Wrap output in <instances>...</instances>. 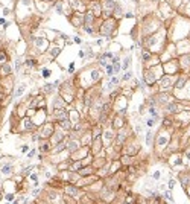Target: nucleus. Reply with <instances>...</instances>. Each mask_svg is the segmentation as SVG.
Returning <instances> with one entry per match:
<instances>
[{
	"label": "nucleus",
	"instance_id": "1",
	"mask_svg": "<svg viewBox=\"0 0 190 204\" xmlns=\"http://www.w3.org/2000/svg\"><path fill=\"white\" fill-rule=\"evenodd\" d=\"M35 126L34 122H32V119L31 117H23V119H20V122L17 125V133L18 134H26V133H34L35 131Z\"/></svg>",
	"mask_w": 190,
	"mask_h": 204
},
{
	"label": "nucleus",
	"instance_id": "2",
	"mask_svg": "<svg viewBox=\"0 0 190 204\" xmlns=\"http://www.w3.org/2000/svg\"><path fill=\"white\" fill-rule=\"evenodd\" d=\"M15 85V79H14V75H9V76H3L0 78V87L3 89V91L6 93V96H12V90Z\"/></svg>",
	"mask_w": 190,
	"mask_h": 204
},
{
	"label": "nucleus",
	"instance_id": "3",
	"mask_svg": "<svg viewBox=\"0 0 190 204\" xmlns=\"http://www.w3.org/2000/svg\"><path fill=\"white\" fill-rule=\"evenodd\" d=\"M55 125L53 124H44L41 126H38V131L37 134L40 136V140H49L52 137V134L55 133Z\"/></svg>",
	"mask_w": 190,
	"mask_h": 204
},
{
	"label": "nucleus",
	"instance_id": "4",
	"mask_svg": "<svg viewBox=\"0 0 190 204\" xmlns=\"http://www.w3.org/2000/svg\"><path fill=\"white\" fill-rule=\"evenodd\" d=\"M116 6H117V3L114 2V0H104V5H102V14H104L105 18L111 17L112 14H114V11H116Z\"/></svg>",
	"mask_w": 190,
	"mask_h": 204
},
{
	"label": "nucleus",
	"instance_id": "5",
	"mask_svg": "<svg viewBox=\"0 0 190 204\" xmlns=\"http://www.w3.org/2000/svg\"><path fill=\"white\" fill-rule=\"evenodd\" d=\"M0 174L5 178H9L14 174V163L12 161H5L0 165Z\"/></svg>",
	"mask_w": 190,
	"mask_h": 204
},
{
	"label": "nucleus",
	"instance_id": "6",
	"mask_svg": "<svg viewBox=\"0 0 190 204\" xmlns=\"http://www.w3.org/2000/svg\"><path fill=\"white\" fill-rule=\"evenodd\" d=\"M64 192H66V195L69 196H79L81 195V189L78 186H75L73 183H66L64 184Z\"/></svg>",
	"mask_w": 190,
	"mask_h": 204
},
{
	"label": "nucleus",
	"instance_id": "7",
	"mask_svg": "<svg viewBox=\"0 0 190 204\" xmlns=\"http://www.w3.org/2000/svg\"><path fill=\"white\" fill-rule=\"evenodd\" d=\"M114 26H116V20H112V18L111 20H106V25L100 27V34L105 35V37L112 35V34H114V29H112V27Z\"/></svg>",
	"mask_w": 190,
	"mask_h": 204
},
{
	"label": "nucleus",
	"instance_id": "8",
	"mask_svg": "<svg viewBox=\"0 0 190 204\" xmlns=\"http://www.w3.org/2000/svg\"><path fill=\"white\" fill-rule=\"evenodd\" d=\"M9 75H14V66H12V62L8 61V62H5V64H0V78L9 76Z\"/></svg>",
	"mask_w": 190,
	"mask_h": 204
},
{
	"label": "nucleus",
	"instance_id": "9",
	"mask_svg": "<svg viewBox=\"0 0 190 204\" xmlns=\"http://www.w3.org/2000/svg\"><path fill=\"white\" fill-rule=\"evenodd\" d=\"M53 119L56 122L64 120V119H69V113L66 111V108H53Z\"/></svg>",
	"mask_w": 190,
	"mask_h": 204
},
{
	"label": "nucleus",
	"instance_id": "10",
	"mask_svg": "<svg viewBox=\"0 0 190 204\" xmlns=\"http://www.w3.org/2000/svg\"><path fill=\"white\" fill-rule=\"evenodd\" d=\"M81 148V142L79 140H73V139H66V149L70 152H75Z\"/></svg>",
	"mask_w": 190,
	"mask_h": 204
},
{
	"label": "nucleus",
	"instance_id": "11",
	"mask_svg": "<svg viewBox=\"0 0 190 204\" xmlns=\"http://www.w3.org/2000/svg\"><path fill=\"white\" fill-rule=\"evenodd\" d=\"M34 46L38 50H44L47 47V40L43 38V37H37V38H34Z\"/></svg>",
	"mask_w": 190,
	"mask_h": 204
},
{
	"label": "nucleus",
	"instance_id": "12",
	"mask_svg": "<svg viewBox=\"0 0 190 204\" xmlns=\"http://www.w3.org/2000/svg\"><path fill=\"white\" fill-rule=\"evenodd\" d=\"M50 149H52L50 140H40V148H38V151L41 152V154H47Z\"/></svg>",
	"mask_w": 190,
	"mask_h": 204
},
{
	"label": "nucleus",
	"instance_id": "13",
	"mask_svg": "<svg viewBox=\"0 0 190 204\" xmlns=\"http://www.w3.org/2000/svg\"><path fill=\"white\" fill-rule=\"evenodd\" d=\"M56 125L60 126V130H62V131H70V130L73 128V124H72V120H70V119L60 120V122H56Z\"/></svg>",
	"mask_w": 190,
	"mask_h": 204
},
{
	"label": "nucleus",
	"instance_id": "14",
	"mask_svg": "<svg viewBox=\"0 0 190 204\" xmlns=\"http://www.w3.org/2000/svg\"><path fill=\"white\" fill-rule=\"evenodd\" d=\"M11 61V53L6 50V47L3 46L2 49H0V64H5V62Z\"/></svg>",
	"mask_w": 190,
	"mask_h": 204
},
{
	"label": "nucleus",
	"instance_id": "15",
	"mask_svg": "<svg viewBox=\"0 0 190 204\" xmlns=\"http://www.w3.org/2000/svg\"><path fill=\"white\" fill-rule=\"evenodd\" d=\"M25 91H26V84H20L17 89H15V91L12 93V96H11V99H17V98H21L23 95H25Z\"/></svg>",
	"mask_w": 190,
	"mask_h": 204
},
{
	"label": "nucleus",
	"instance_id": "16",
	"mask_svg": "<svg viewBox=\"0 0 190 204\" xmlns=\"http://www.w3.org/2000/svg\"><path fill=\"white\" fill-rule=\"evenodd\" d=\"M23 66H26L27 69H35V67L38 66V61H37V58L26 56V58H25V61H23Z\"/></svg>",
	"mask_w": 190,
	"mask_h": 204
},
{
	"label": "nucleus",
	"instance_id": "17",
	"mask_svg": "<svg viewBox=\"0 0 190 204\" xmlns=\"http://www.w3.org/2000/svg\"><path fill=\"white\" fill-rule=\"evenodd\" d=\"M66 105H67V102L64 101V98H62V96H56V98H55L53 108H66Z\"/></svg>",
	"mask_w": 190,
	"mask_h": 204
},
{
	"label": "nucleus",
	"instance_id": "18",
	"mask_svg": "<svg viewBox=\"0 0 190 204\" xmlns=\"http://www.w3.org/2000/svg\"><path fill=\"white\" fill-rule=\"evenodd\" d=\"M114 139H116V140H114V143H116L117 146H120L122 143H125V140H126V133H125V131L122 133V131H120V133L117 134Z\"/></svg>",
	"mask_w": 190,
	"mask_h": 204
},
{
	"label": "nucleus",
	"instance_id": "19",
	"mask_svg": "<svg viewBox=\"0 0 190 204\" xmlns=\"http://www.w3.org/2000/svg\"><path fill=\"white\" fill-rule=\"evenodd\" d=\"M104 139H105V143H111L112 140H114V131L105 130L104 131Z\"/></svg>",
	"mask_w": 190,
	"mask_h": 204
},
{
	"label": "nucleus",
	"instance_id": "20",
	"mask_svg": "<svg viewBox=\"0 0 190 204\" xmlns=\"http://www.w3.org/2000/svg\"><path fill=\"white\" fill-rule=\"evenodd\" d=\"M169 85H170V78H169V76H164L163 79H160V87L163 90H166Z\"/></svg>",
	"mask_w": 190,
	"mask_h": 204
},
{
	"label": "nucleus",
	"instance_id": "21",
	"mask_svg": "<svg viewBox=\"0 0 190 204\" xmlns=\"http://www.w3.org/2000/svg\"><path fill=\"white\" fill-rule=\"evenodd\" d=\"M166 110H167V111H170V113H175V111H178V110H180V107L176 105L175 102H169V104L166 105Z\"/></svg>",
	"mask_w": 190,
	"mask_h": 204
},
{
	"label": "nucleus",
	"instance_id": "22",
	"mask_svg": "<svg viewBox=\"0 0 190 204\" xmlns=\"http://www.w3.org/2000/svg\"><path fill=\"white\" fill-rule=\"evenodd\" d=\"M3 200H6V203H12V201L15 200V194H14V192H6V194L3 195Z\"/></svg>",
	"mask_w": 190,
	"mask_h": 204
},
{
	"label": "nucleus",
	"instance_id": "23",
	"mask_svg": "<svg viewBox=\"0 0 190 204\" xmlns=\"http://www.w3.org/2000/svg\"><path fill=\"white\" fill-rule=\"evenodd\" d=\"M129 64H131V56H126V58L123 60V62L120 64L122 70H128V69H129Z\"/></svg>",
	"mask_w": 190,
	"mask_h": 204
},
{
	"label": "nucleus",
	"instance_id": "24",
	"mask_svg": "<svg viewBox=\"0 0 190 204\" xmlns=\"http://www.w3.org/2000/svg\"><path fill=\"white\" fill-rule=\"evenodd\" d=\"M70 5H72V8H73V9H78V11L84 9L82 6H81V0H70Z\"/></svg>",
	"mask_w": 190,
	"mask_h": 204
},
{
	"label": "nucleus",
	"instance_id": "25",
	"mask_svg": "<svg viewBox=\"0 0 190 204\" xmlns=\"http://www.w3.org/2000/svg\"><path fill=\"white\" fill-rule=\"evenodd\" d=\"M105 70H106V75H108L110 78H111L112 75H114V67H112V64H111V62H108V64L105 66Z\"/></svg>",
	"mask_w": 190,
	"mask_h": 204
},
{
	"label": "nucleus",
	"instance_id": "26",
	"mask_svg": "<svg viewBox=\"0 0 190 204\" xmlns=\"http://www.w3.org/2000/svg\"><path fill=\"white\" fill-rule=\"evenodd\" d=\"M62 149H66V140L61 143H56V146H55V149H53V152H61Z\"/></svg>",
	"mask_w": 190,
	"mask_h": 204
},
{
	"label": "nucleus",
	"instance_id": "27",
	"mask_svg": "<svg viewBox=\"0 0 190 204\" xmlns=\"http://www.w3.org/2000/svg\"><path fill=\"white\" fill-rule=\"evenodd\" d=\"M41 76H43L44 79H49V76H50V70H49L47 67H43V69H41Z\"/></svg>",
	"mask_w": 190,
	"mask_h": 204
},
{
	"label": "nucleus",
	"instance_id": "28",
	"mask_svg": "<svg viewBox=\"0 0 190 204\" xmlns=\"http://www.w3.org/2000/svg\"><path fill=\"white\" fill-rule=\"evenodd\" d=\"M8 98H9V96H6V93H5V91H3V89L0 87V104L3 105V104H5V101H6Z\"/></svg>",
	"mask_w": 190,
	"mask_h": 204
},
{
	"label": "nucleus",
	"instance_id": "29",
	"mask_svg": "<svg viewBox=\"0 0 190 204\" xmlns=\"http://www.w3.org/2000/svg\"><path fill=\"white\" fill-rule=\"evenodd\" d=\"M52 89H53V84H44L43 85L44 93H52Z\"/></svg>",
	"mask_w": 190,
	"mask_h": 204
},
{
	"label": "nucleus",
	"instance_id": "30",
	"mask_svg": "<svg viewBox=\"0 0 190 204\" xmlns=\"http://www.w3.org/2000/svg\"><path fill=\"white\" fill-rule=\"evenodd\" d=\"M152 137H154V133H152V131H147L146 133V145H151V143H152Z\"/></svg>",
	"mask_w": 190,
	"mask_h": 204
},
{
	"label": "nucleus",
	"instance_id": "31",
	"mask_svg": "<svg viewBox=\"0 0 190 204\" xmlns=\"http://www.w3.org/2000/svg\"><path fill=\"white\" fill-rule=\"evenodd\" d=\"M131 78H132V72H129V70H126V73L122 76V81H129Z\"/></svg>",
	"mask_w": 190,
	"mask_h": 204
},
{
	"label": "nucleus",
	"instance_id": "32",
	"mask_svg": "<svg viewBox=\"0 0 190 204\" xmlns=\"http://www.w3.org/2000/svg\"><path fill=\"white\" fill-rule=\"evenodd\" d=\"M84 31H85L87 34H90V35H94V31H93V27L88 26V25H84Z\"/></svg>",
	"mask_w": 190,
	"mask_h": 204
},
{
	"label": "nucleus",
	"instance_id": "33",
	"mask_svg": "<svg viewBox=\"0 0 190 204\" xmlns=\"http://www.w3.org/2000/svg\"><path fill=\"white\" fill-rule=\"evenodd\" d=\"M26 155H27V159H34L35 155H37V149H35V148H32V149H29V152H27Z\"/></svg>",
	"mask_w": 190,
	"mask_h": 204
},
{
	"label": "nucleus",
	"instance_id": "34",
	"mask_svg": "<svg viewBox=\"0 0 190 204\" xmlns=\"http://www.w3.org/2000/svg\"><path fill=\"white\" fill-rule=\"evenodd\" d=\"M157 143H158L160 146H163V145H166V143H167V137H164V136H161V137H160V139L157 140Z\"/></svg>",
	"mask_w": 190,
	"mask_h": 204
},
{
	"label": "nucleus",
	"instance_id": "35",
	"mask_svg": "<svg viewBox=\"0 0 190 204\" xmlns=\"http://www.w3.org/2000/svg\"><path fill=\"white\" fill-rule=\"evenodd\" d=\"M27 177L31 178V180H32L34 183H38V175H37V172H31V174H29Z\"/></svg>",
	"mask_w": 190,
	"mask_h": 204
},
{
	"label": "nucleus",
	"instance_id": "36",
	"mask_svg": "<svg viewBox=\"0 0 190 204\" xmlns=\"http://www.w3.org/2000/svg\"><path fill=\"white\" fill-rule=\"evenodd\" d=\"M164 198H166L167 201H170V203H173V196H172V194H170L169 190H166V192H164Z\"/></svg>",
	"mask_w": 190,
	"mask_h": 204
},
{
	"label": "nucleus",
	"instance_id": "37",
	"mask_svg": "<svg viewBox=\"0 0 190 204\" xmlns=\"http://www.w3.org/2000/svg\"><path fill=\"white\" fill-rule=\"evenodd\" d=\"M149 58H151V53L146 52V50H143V52H141V60H143V61H147Z\"/></svg>",
	"mask_w": 190,
	"mask_h": 204
},
{
	"label": "nucleus",
	"instance_id": "38",
	"mask_svg": "<svg viewBox=\"0 0 190 204\" xmlns=\"http://www.w3.org/2000/svg\"><path fill=\"white\" fill-rule=\"evenodd\" d=\"M20 151H21V154H27V152H29V145H26V143L21 145V146H20Z\"/></svg>",
	"mask_w": 190,
	"mask_h": 204
},
{
	"label": "nucleus",
	"instance_id": "39",
	"mask_svg": "<svg viewBox=\"0 0 190 204\" xmlns=\"http://www.w3.org/2000/svg\"><path fill=\"white\" fill-rule=\"evenodd\" d=\"M58 52H60V47H55V49H52V50H47V53L52 55V58H55V56L58 55Z\"/></svg>",
	"mask_w": 190,
	"mask_h": 204
},
{
	"label": "nucleus",
	"instance_id": "40",
	"mask_svg": "<svg viewBox=\"0 0 190 204\" xmlns=\"http://www.w3.org/2000/svg\"><path fill=\"white\" fill-rule=\"evenodd\" d=\"M155 122H157V119H154V117H152V119H147V120H146V126H149V128H152Z\"/></svg>",
	"mask_w": 190,
	"mask_h": 204
},
{
	"label": "nucleus",
	"instance_id": "41",
	"mask_svg": "<svg viewBox=\"0 0 190 204\" xmlns=\"http://www.w3.org/2000/svg\"><path fill=\"white\" fill-rule=\"evenodd\" d=\"M154 203L155 204H164V201H163V198H161L160 195H157L155 198H154Z\"/></svg>",
	"mask_w": 190,
	"mask_h": 204
},
{
	"label": "nucleus",
	"instance_id": "42",
	"mask_svg": "<svg viewBox=\"0 0 190 204\" xmlns=\"http://www.w3.org/2000/svg\"><path fill=\"white\" fill-rule=\"evenodd\" d=\"M112 67H114V73H119V72H120V64H119V62H116V64H112Z\"/></svg>",
	"mask_w": 190,
	"mask_h": 204
},
{
	"label": "nucleus",
	"instance_id": "43",
	"mask_svg": "<svg viewBox=\"0 0 190 204\" xmlns=\"http://www.w3.org/2000/svg\"><path fill=\"white\" fill-rule=\"evenodd\" d=\"M184 82H186V79H184V78H181V79L176 82V89H181L182 85H184Z\"/></svg>",
	"mask_w": 190,
	"mask_h": 204
},
{
	"label": "nucleus",
	"instance_id": "44",
	"mask_svg": "<svg viewBox=\"0 0 190 204\" xmlns=\"http://www.w3.org/2000/svg\"><path fill=\"white\" fill-rule=\"evenodd\" d=\"M160 177H161V172H160V171L154 172V175H152V178H154V180H160Z\"/></svg>",
	"mask_w": 190,
	"mask_h": 204
},
{
	"label": "nucleus",
	"instance_id": "45",
	"mask_svg": "<svg viewBox=\"0 0 190 204\" xmlns=\"http://www.w3.org/2000/svg\"><path fill=\"white\" fill-rule=\"evenodd\" d=\"M75 72V62H70L69 64V73H73Z\"/></svg>",
	"mask_w": 190,
	"mask_h": 204
},
{
	"label": "nucleus",
	"instance_id": "46",
	"mask_svg": "<svg viewBox=\"0 0 190 204\" xmlns=\"http://www.w3.org/2000/svg\"><path fill=\"white\" fill-rule=\"evenodd\" d=\"M6 23H8V21H6V18H5V17H0V26L3 27Z\"/></svg>",
	"mask_w": 190,
	"mask_h": 204
},
{
	"label": "nucleus",
	"instance_id": "47",
	"mask_svg": "<svg viewBox=\"0 0 190 204\" xmlns=\"http://www.w3.org/2000/svg\"><path fill=\"white\" fill-rule=\"evenodd\" d=\"M56 12H58V14H62V6H61V3H56Z\"/></svg>",
	"mask_w": 190,
	"mask_h": 204
},
{
	"label": "nucleus",
	"instance_id": "48",
	"mask_svg": "<svg viewBox=\"0 0 190 204\" xmlns=\"http://www.w3.org/2000/svg\"><path fill=\"white\" fill-rule=\"evenodd\" d=\"M73 41H75L76 44H81V43H82V40H81L79 37H73Z\"/></svg>",
	"mask_w": 190,
	"mask_h": 204
},
{
	"label": "nucleus",
	"instance_id": "49",
	"mask_svg": "<svg viewBox=\"0 0 190 204\" xmlns=\"http://www.w3.org/2000/svg\"><path fill=\"white\" fill-rule=\"evenodd\" d=\"M40 192H41V189H34V190H32V195L37 196V195H40Z\"/></svg>",
	"mask_w": 190,
	"mask_h": 204
},
{
	"label": "nucleus",
	"instance_id": "50",
	"mask_svg": "<svg viewBox=\"0 0 190 204\" xmlns=\"http://www.w3.org/2000/svg\"><path fill=\"white\" fill-rule=\"evenodd\" d=\"M8 14H11V11H9L8 8H5V9H3V17H6Z\"/></svg>",
	"mask_w": 190,
	"mask_h": 204
},
{
	"label": "nucleus",
	"instance_id": "51",
	"mask_svg": "<svg viewBox=\"0 0 190 204\" xmlns=\"http://www.w3.org/2000/svg\"><path fill=\"white\" fill-rule=\"evenodd\" d=\"M2 113H3V105L0 104V124H2V119H3V116H2Z\"/></svg>",
	"mask_w": 190,
	"mask_h": 204
},
{
	"label": "nucleus",
	"instance_id": "52",
	"mask_svg": "<svg viewBox=\"0 0 190 204\" xmlns=\"http://www.w3.org/2000/svg\"><path fill=\"white\" fill-rule=\"evenodd\" d=\"M173 184H175V180H169V187H170V189L173 187Z\"/></svg>",
	"mask_w": 190,
	"mask_h": 204
},
{
	"label": "nucleus",
	"instance_id": "53",
	"mask_svg": "<svg viewBox=\"0 0 190 204\" xmlns=\"http://www.w3.org/2000/svg\"><path fill=\"white\" fill-rule=\"evenodd\" d=\"M135 133H141V126H140V125H138V126H135Z\"/></svg>",
	"mask_w": 190,
	"mask_h": 204
},
{
	"label": "nucleus",
	"instance_id": "54",
	"mask_svg": "<svg viewBox=\"0 0 190 204\" xmlns=\"http://www.w3.org/2000/svg\"><path fill=\"white\" fill-rule=\"evenodd\" d=\"M79 56L84 58V56H85V52H84V50H79Z\"/></svg>",
	"mask_w": 190,
	"mask_h": 204
},
{
	"label": "nucleus",
	"instance_id": "55",
	"mask_svg": "<svg viewBox=\"0 0 190 204\" xmlns=\"http://www.w3.org/2000/svg\"><path fill=\"white\" fill-rule=\"evenodd\" d=\"M11 204H20V200H14V201H12Z\"/></svg>",
	"mask_w": 190,
	"mask_h": 204
},
{
	"label": "nucleus",
	"instance_id": "56",
	"mask_svg": "<svg viewBox=\"0 0 190 204\" xmlns=\"http://www.w3.org/2000/svg\"><path fill=\"white\" fill-rule=\"evenodd\" d=\"M3 159V154H2V152H0V160Z\"/></svg>",
	"mask_w": 190,
	"mask_h": 204
},
{
	"label": "nucleus",
	"instance_id": "57",
	"mask_svg": "<svg viewBox=\"0 0 190 204\" xmlns=\"http://www.w3.org/2000/svg\"><path fill=\"white\" fill-rule=\"evenodd\" d=\"M187 159H190V152H187Z\"/></svg>",
	"mask_w": 190,
	"mask_h": 204
},
{
	"label": "nucleus",
	"instance_id": "58",
	"mask_svg": "<svg viewBox=\"0 0 190 204\" xmlns=\"http://www.w3.org/2000/svg\"><path fill=\"white\" fill-rule=\"evenodd\" d=\"M0 34H2V29H0Z\"/></svg>",
	"mask_w": 190,
	"mask_h": 204
}]
</instances>
